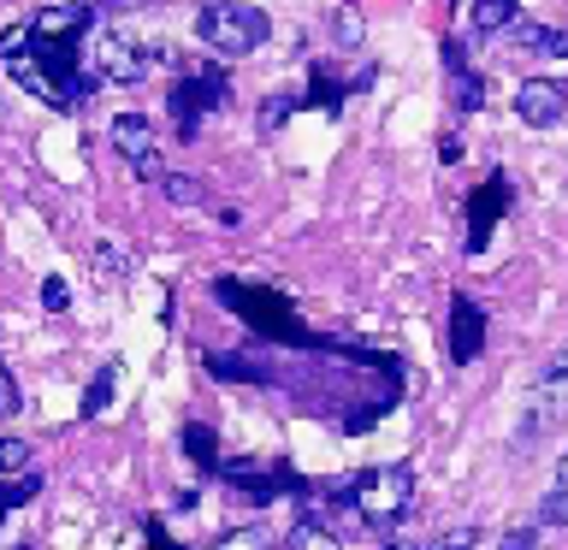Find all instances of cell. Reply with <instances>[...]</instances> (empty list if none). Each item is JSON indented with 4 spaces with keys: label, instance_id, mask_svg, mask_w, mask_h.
<instances>
[{
    "label": "cell",
    "instance_id": "6da1fadb",
    "mask_svg": "<svg viewBox=\"0 0 568 550\" xmlns=\"http://www.w3.org/2000/svg\"><path fill=\"white\" fill-rule=\"evenodd\" d=\"M344 503L355 509V521L367 527H397L408 503H415V473L408 468H373L355 486H344Z\"/></svg>",
    "mask_w": 568,
    "mask_h": 550
},
{
    "label": "cell",
    "instance_id": "7a4b0ae2",
    "mask_svg": "<svg viewBox=\"0 0 568 550\" xmlns=\"http://www.w3.org/2000/svg\"><path fill=\"white\" fill-rule=\"evenodd\" d=\"M195 35H202L213 53L237 60V53H255L266 42V12L243 7V0H213V7L195 12Z\"/></svg>",
    "mask_w": 568,
    "mask_h": 550
},
{
    "label": "cell",
    "instance_id": "3957f363",
    "mask_svg": "<svg viewBox=\"0 0 568 550\" xmlns=\"http://www.w3.org/2000/svg\"><path fill=\"white\" fill-rule=\"evenodd\" d=\"M225 101V71L220 65H195L184 83H178V95H172V113H178V131L195 136V124H202L213 106Z\"/></svg>",
    "mask_w": 568,
    "mask_h": 550
},
{
    "label": "cell",
    "instance_id": "277c9868",
    "mask_svg": "<svg viewBox=\"0 0 568 550\" xmlns=\"http://www.w3.org/2000/svg\"><path fill=\"white\" fill-rule=\"evenodd\" d=\"M113 149L131 160V172L142 177V184H160V154H154V124L142 119V113H119L113 119Z\"/></svg>",
    "mask_w": 568,
    "mask_h": 550
},
{
    "label": "cell",
    "instance_id": "5b68a950",
    "mask_svg": "<svg viewBox=\"0 0 568 550\" xmlns=\"http://www.w3.org/2000/svg\"><path fill=\"white\" fill-rule=\"evenodd\" d=\"M562 113H568V89L557 78H527L515 89V119L532 124V131H550Z\"/></svg>",
    "mask_w": 568,
    "mask_h": 550
},
{
    "label": "cell",
    "instance_id": "8992f818",
    "mask_svg": "<svg viewBox=\"0 0 568 550\" xmlns=\"http://www.w3.org/2000/svg\"><path fill=\"white\" fill-rule=\"evenodd\" d=\"M444 344H450V361H462V367L486 349V314H479V302H468V296L450 302V332H444Z\"/></svg>",
    "mask_w": 568,
    "mask_h": 550
},
{
    "label": "cell",
    "instance_id": "52a82bcc",
    "mask_svg": "<svg viewBox=\"0 0 568 550\" xmlns=\"http://www.w3.org/2000/svg\"><path fill=\"white\" fill-rule=\"evenodd\" d=\"M149 53L142 48H131V42H119V35H106V42L95 48V60H89V71L95 78H106V83H142L149 78Z\"/></svg>",
    "mask_w": 568,
    "mask_h": 550
},
{
    "label": "cell",
    "instance_id": "ba28073f",
    "mask_svg": "<svg viewBox=\"0 0 568 550\" xmlns=\"http://www.w3.org/2000/svg\"><path fill=\"white\" fill-rule=\"evenodd\" d=\"M504 207H509V184L504 177H486V184L474 190V202H468V248H486V237H491V225H497Z\"/></svg>",
    "mask_w": 568,
    "mask_h": 550
},
{
    "label": "cell",
    "instance_id": "9c48e42d",
    "mask_svg": "<svg viewBox=\"0 0 568 550\" xmlns=\"http://www.w3.org/2000/svg\"><path fill=\"white\" fill-rule=\"evenodd\" d=\"M83 24H89V0H71V7H48V12H36L30 18V30L42 35V42H78L83 35Z\"/></svg>",
    "mask_w": 568,
    "mask_h": 550
},
{
    "label": "cell",
    "instance_id": "30bf717a",
    "mask_svg": "<svg viewBox=\"0 0 568 550\" xmlns=\"http://www.w3.org/2000/svg\"><path fill=\"white\" fill-rule=\"evenodd\" d=\"M509 42L521 48V53H550V60H568V30L532 24V18H515V24H509Z\"/></svg>",
    "mask_w": 568,
    "mask_h": 550
},
{
    "label": "cell",
    "instance_id": "8fae6325",
    "mask_svg": "<svg viewBox=\"0 0 568 550\" xmlns=\"http://www.w3.org/2000/svg\"><path fill=\"white\" fill-rule=\"evenodd\" d=\"M284 550H344V544H337V532L320 521V515H308V521H296V532L284 539Z\"/></svg>",
    "mask_w": 568,
    "mask_h": 550
},
{
    "label": "cell",
    "instance_id": "7c38bea8",
    "mask_svg": "<svg viewBox=\"0 0 568 550\" xmlns=\"http://www.w3.org/2000/svg\"><path fill=\"white\" fill-rule=\"evenodd\" d=\"M515 24V0H474V30L479 35H497Z\"/></svg>",
    "mask_w": 568,
    "mask_h": 550
},
{
    "label": "cell",
    "instance_id": "4fadbf2b",
    "mask_svg": "<svg viewBox=\"0 0 568 550\" xmlns=\"http://www.w3.org/2000/svg\"><path fill=\"white\" fill-rule=\"evenodd\" d=\"M113 385H119V367H101L95 379H89V390H83V420H95L106 403H113Z\"/></svg>",
    "mask_w": 568,
    "mask_h": 550
},
{
    "label": "cell",
    "instance_id": "5bb4252c",
    "mask_svg": "<svg viewBox=\"0 0 568 550\" xmlns=\"http://www.w3.org/2000/svg\"><path fill=\"white\" fill-rule=\"evenodd\" d=\"M184 450L195 456V468H220V444H213V432H207V426H184Z\"/></svg>",
    "mask_w": 568,
    "mask_h": 550
},
{
    "label": "cell",
    "instance_id": "9a60e30c",
    "mask_svg": "<svg viewBox=\"0 0 568 550\" xmlns=\"http://www.w3.org/2000/svg\"><path fill=\"white\" fill-rule=\"evenodd\" d=\"M160 190H166V202H178V207H202L207 202V190L195 184V177H184V172H166V177H160Z\"/></svg>",
    "mask_w": 568,
    "mask_h": 550
},
{
    "label": "cell",
    "instance_id": "2e32d148",
    "mask_svg": "<svg viewBox=\"0 0 568 550\" xmlns=\"http://www.w3.org/2000/svg\"><path fill=\"white\" fill-rule=\"evenodd\" d=\"M450 89H456V106H462V113H479V101H486L479 71H450Z\"/></svg>",
    "mask_w": 568,
    "mask_h": 550
},
{
    "label": "cell",
    "instance_id": "e0dca14e",
    "mask_svg": "<svg viewBox=\"0 0 568 550\" xmlns=\"http://www.w3.org/2000/svg\"><path fill=\"white\" fill-rule=\"evenodd\" d=\"M36 491H42V479H36V473H18V479H7V486H0V509H18V503H30Z\"/></svg>",
    "mask_w": 568,
    "mask_h": 550
},
{
    "label": "cell",
    "instance_id": "ac0fdd59",
    "mask_svg": "<svg viewBox=\"0 0 568 550\" xmlns=\"http://www.w3.org/2000/svg\"><path fill=\"white\" fill-rule=\"evenodd\" d=\"M24 461H30L24 438H0V473H24Z\"/></svg>",
    "mask_w": 568,
    "mask_h": 550
},
{
    "label": "cell",
    "instance_id": "d6986e66",
    "mask_svg": "<svg viewBox=\"0 0 568 550\" xmlns=\"http://www.w3.org/2000/svg\"><path fill=\"white\" fill-rule=\"evenodd\" d=\"M539 521H545V527H568V486H557V491L539 503Z\"/></svg>",
    "mask_w": 568,
    "mask_h": 550
},
{
    "label": "cell",
    "instance_id": "ffe728a7",
    "mask_svg": "<svg viewBox=\"0 0 568 550\" xmlns=\"http://www.w3.org/2000/svg\"><path fill=\"white\" fill-rule=\"evenodd\" d=\"M42 308L48 314H65L71 308V284L65 278H42Z\"/></svg>",
    "mask_w": 568,
    "mask_h": 550
},
{
    "label": "cell",
    "instance_id": "44dd1931",
    "mask_svg": "<svg viewBox=\"0 0 568 550\" xmlns=\"http://www.w3.org/2000/svg\"><path fill=\"white\" fill-rule=\"evenodd\" d=\"M207 367L220 373V379H261V367H248V361H231V355H207Z\"/></svg>",
    "mask_w": 568,
    "mask_h": 550
},
{
    "label": "cell",
    "instance_id": "7402d4cb",
    "mask_svg": "<svg viewBox=\"0 0 568 550\" xmlns=\"http://www.w3.org/2000/svg\"><path fill=\"white\" fill-rule=\"evenodd\" d=\"M332 30H337V42H344V48H355V42H362V18H355L349 7L332 18Z\"/></svg>",
    "mask_w": 568,
    "mask_h": 550
},
{
    "label": "cell",
    "instance_id": "603a6c76",
    "mask_svg": "<svg viewBox=\"0 0 568 550\" xmlns=\"http://www.w3.org/2000/svg\"><path fill=\"white\" fill-rule=\"evenodd\" d=\"M18 415V379H12V367L0 361V420Z\"/></svg>",
    "mask_w": 568,
    "mask_h": 550
},
{
    "label": "cell",
    "instance_id": "cb8c5ba5",
    "mask_svg": "<svg viewBox=\"0 0 568 550\" xmlns=\"http://www.w3.org/2000/svg\"><path fill=\"white\" fill-rule=\"evenodd\" d=\"M426 550H474V532H468V527H456V532H444V539H433Z\"/></svg>",
    "mask_w": 568,
    "mask_h": 550
},
{
    "label": "cell",
    "instance_id": "d4e9b609",
    "mask_svg": "<svg viewBox=\"0 0 568 550\" xmlns=\"http://www.w3.org/2000/svg\"><path fill=\"white\" fill-rule=\"evenodd\" d=\"M545 385H568V344L545 361Z\"/></svg>",
    "mask_w": 568,
    "mask_h": 550
},
{
    "label": "cell",
    "instance_id": "484cf974",
    "mask_svg": "<svg viewBox=\"0 0 568 550\" xmlns=\"http://www.w3.org/2000/svg\"><path fill=\"white\" fill-rule=\"evenodd\" d=\"M291 119V95H278V101H266V113H261V124L266 131H278V124Z\"/></svg>",
    "mask_w": 568,
    "mask_h": 550
},
{
    "label": "cell",
    "instance_id": "4316f807",
    "mask_svg": "<svg viewBox=\"0 0 568 550\" xmlns=\"http://www.w3.org/2000/svg\"><path fill=\"white\" fill-rule=\"evenodd\" d=\"M532 539H539V532H532V527H515L509 539H504V550H532Z\"/></svg>",
    "mask_w": 568,
    "mask_h": 550
},
{
    "label": "cell",
    "instance_id": "83f0119b",
    "mask_svg": "<svg viewBox=\"0 0 568 550\" xmlns=\"http://www.w3.org/2000/svg\"><path fill=\"white\" fill-rule=\"evenodd\" d=\"M438 154H444V166H456V160H462V136H444Z\"/></svg>",
    "mask_w": 568,
    "mask_h": 550
},
{
    "label": "cell",
    "instance_id": "f1b7e54d",
    "mask_svg": "<svg viewBox=\"0 0 568 550\" xmlns=\"http://www.w3.org/2000/svg\"><path fill=\"white\" fill-rule=\"evenodd\" d=\"M557 486H568V456H562V468H557Z\"/></svg>",
    "mask_w": 568,
    "mask_h": 550
}]
</instances>
